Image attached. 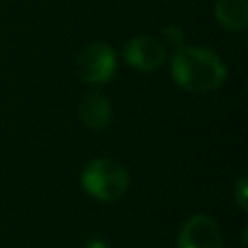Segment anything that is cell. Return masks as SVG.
<instances>
[{
    "label": "cell",
    "mask_w": 248,
    "mask_h": 248,
    "mask_svg": "<svg viewBox=\"0 0 248 248\" xmlns=\"http://www.w3.org/2000/svg\"><path fill=\"white\" fill-rule=\"evenodd\" d=\"M78 76L91 85L108 83L116 72V54L107 43H91L87 45L78 60H76Z\"/></svg>",
    "instance_id": "obj_3"
},
{
    "label": "cell",
    "mask_w": 248,
    "mask_h": 248,
    "mask_svg": "<svg viewBox=\"0 0 248 248\" xmlns=\"http://www.w3.org/2000/svg\"><path fill=\"white\" fill-rule=\"evenodd\" d=\"M232 198H234L236 205H238L242 211L248 209V180H246L244 176L234 182V186H232Z\"/></svg>",
    "instance_id": "obj_8"
},
{
    "label": "cell",
    "mask_w": 248,
    "mask_h": 248,
    "mask_svg": "<svg viewBox=\"0 0 248 248\" xmlns=\"http://www.w3.org/2000/svg\"><path fill=\"white\" fill-rule=\"evenodd\" d=\"M83 248H110V246H108V242L105 238H97L95 236V238H89Z\"/></svg>",
    "instance_id": "obj_10"
},
{
    "label": "cell",
    "mask_w": 248,
    "mask_h": 248,
    "mask_svg": "<svg viewBox=\"0 0 248 248\" xmlns=\"http://www.w3.org/2000/svg\"><path fill=\"white\" fill-rule=\"evenodd\" d=\"M78 112L83 126L93 132L105 130L112 120V105L101 91H87L79 101Z\"/></svg>",
    "instance_id": "obj_6"
},
{
    "label": "cell",
    "mask_w": 248,
    "mask_h": 248,
    "mask_svg": "<svg viewBox=\"0 0 248 248\" xmlns=\"http://www.w3.org/2000/svg\"><path fill=\"white\" fill-rule=\"evenodd\" d=\"M124 58L132 68L140 72H153L165 64L167 48L161 41L147 37V35H140L126 43Z\"/></svg>",
    "instance_id": "obj_5"
},
{
    "label": "cell",
    "mask_w": 248,
    "mask_h": 248,
    "mask_svg": "<svg viewBox=\"0 0 248 248\" xmlns=\"http://www.w3.org/2000/svg\"><path fill=\"white\" fill-rule=\"evenodd\" d=\"M83 190L101 202L120 200L130 186V174L122 163L110 157H97L81 170Z\"/></svg>",
    "instance_id": "obj_2"
},
{
    "label": "cell",
    "mask_w": 248,
    "mask_h": 248,
    "mask_svg": "<svg viewBox=\"0 0 248 248\" xmlns=\"http://www.w3.org/2000/svg\"><path fill=\"white\" fill-rule=\"evenodd\" d=\"M176 85L190 93H209L227 79V66L215 52L200 46H180L170 60Z\"/></svg>",
    "instance_id": "obj_1"
},
{
    "label": "cell",
    "mask_w": 248,
    "mask_h": 248,
    "mask_svg": "<svg viewBox=\"0 0 248 248\" xmlns=\"http://www.w3.org/2000/svg\"><path fill=\"white\" fill-rule=\"evenodd\" d=\"M176 248H223L221 229L209 215H192L178 232Z\"/></svg>",
    "instance_id": "obj_4"
},
{
    "label": "cell",
    "mask_w": 248,
    "mask_h": 248,
    "mask_svg": "<svg viewBox=\"0 0 248 248\" xmlns=\"http://www.w3.org/2000/svg\"><path fill=\"white\" fill-rule=\"evenodd\" d=\"M215 19L229 31H244L248 25L246 0H217L213 6Z\"/></svg>",
    "instance_id": "obj_7"
},
{
    "label": "cell",
    "mask_w": 248,
    "mask_h": 248,
    "mask_svg": "<svg viewBox=\"0 0 248 248\" xmlns=\"http://www.w3.org/2000/svg\"><path fill=\"white\" fill-rule=\"evenodd\" d=\"M163 37H165V43L170 45V46H174V48L184 46V45H182V43H184V35H182V31H180V27H176V25H167V27L163 29Z\"/></svg>",
    "instance_id": "obj_9"
}]
</instances>
